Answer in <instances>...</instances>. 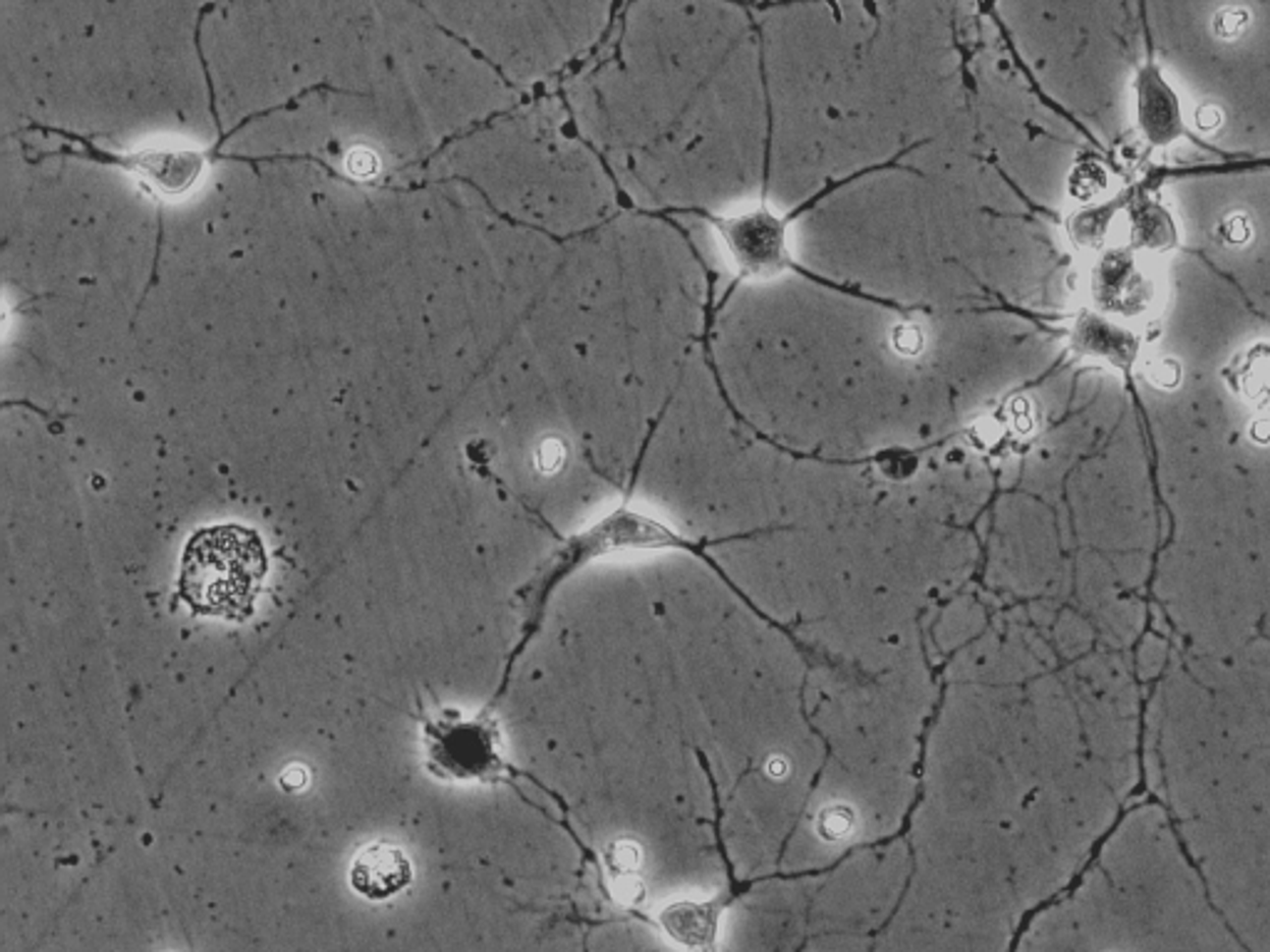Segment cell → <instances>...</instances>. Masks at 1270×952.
Returning <instances> with one entry per match:
<instances>
[{
    "mask_svg": "<svg viewBox=\"0 0 1270 952\" xmlns=\"http://www.w3.org/2000/svg\"><path fill=\"white\" fill-rule=\"evenodd\" d=\"M412 881V865L397 846L373 843L363 848L350 865V886L363 898L385 900Z\"/></svg>",
    "mask_w": 1270,
    "mask_h": 952,
    "instance_id": "cell-3",
    "label": "cell"
},
{
    "mask_svg": "<svg viewBox=\"0 0 1270 952\" xmlns=\"http://www.w3.org/2000/svg\"><path fill=\"white\" fill-rule=\"evenodd\" d=\"M1251 15L1246 13L1244 8H1223L1218 10L1216 20H1213V27H1216V36L1223 40H1233L1238 38L1240 33L1249 27Z\"/></svg>",
    "mask_w": 1270,
    "mask_h": 952,
    "instance_id": "cell-7",
    "label": "cell"
},
{
    "mask_svg": "<svg viewBox=\"0 0 1270 952\" xmlns=\"http://www.w3.org/2000/svg\"><path fill=\"white\" fill-rule=\"evenodd\" d=\"M789 219L774 216L770 209L762 207L748 214L722 219L710 216L720 236L725 238L739 276H774L787 268V226Z\"/></svg>",
    "mask_w": 1270,
    "mask_h": 952,
    "instance_id": "cell-2",
    "label": "cell"
},
{
    "mask_svg": "<svg viewBox=\"0 0 1270 952\" xmlns=\"http://www.w3.org/2000/svg\"><path fill=\"white\" fill-rule=\"evenodd\" d=\"M893 345L901 355H919L924 350V333H921L919 325H898L896 333H893Z\"/></svg>",
    "mask_w": 1270,
    "mask_h": 952,
    "instance_id": "cell-9",
    "label": "cell"
},
{
    "mask_svg": "<svg viewBox=\"0 0 1270 952\" xmlns=\"http://www.w3.org/2000/svg\"><path fill=\"white\" fill-rule=\"evenodd\" d=\"M822 814V831L829 838H841L851 831V814L844 811V808H827Z\"/></svg>",
    "mask_w": 1270,
    "mask_h": 952,
    "instance_id": "cell-10",
    "label": "cell"
},
{
    "mask_svg": "<svg viewBox=\"0 0 1270 952\" xmlns=\"http://www.w3.org/2000/svg\"><path fill=\"white\" fill-rule=\"evenodd\" d=\"M266 573L269 553L261 536L238 523H219L186 541L176 591L194 615L243 623L254 615Z\"/></svg>",
    "mask_w": 1270,
    "mask_h": 952,
    "instance_id": "cell-1",
    "label": "cell"
},
{
    "mask_svg": "<svg viewBox=\"0 0 1270 952\" xmlns=\"http://www.w3.org/2000/svg\"><path fill=\"white\" fill-rule=\"evenodd\" d=\"M1238 390L1253 402L1270 400V347H1253L1238 370Z\"/></svg>",
    "mask_w": 1270,
    "mask_h": 952,
    "instance_id": "cell-4",
    "label": "cell"
},
{
    "mask_svg": "<svg viewBox=\"0 0 1270 952\" xmlns=\"http://www.w3.org/2000/svg\"><path fill=\"white\" fill-rule=\"evenodd\" d=\"M1149 375H1152L1154 385L1176 387L1178 378H1181V370H1178V365L1174 360H1159L1156 365H1152Z\"/></svg>",
    "mask_w": 1270,
    "mask_h": 952,
    "instance_id": "cell-11",
    "label": "cell"
},
{
    "mask_svg": "<svg viewBox=\"0 0 1270 952\" xmlns=\"http://www.w3.org/2000/svg\"><path fill=\"white\" fill-rule=\"evenodd\" d=\"M1221 122H1223V115H1221V110H1218V107L1204 105V107H1199V110H1196V127H1199L1201 132H1206V134L1216 132V129L1221 127Z\"/></svg>",
    "mask_w": 1270,
    "mask_h": 952,
    "instance_id": "cell-12",
    "label": "cell"
},
{
    "mask_svg": "<svg viewBox=\"0 0 1270 952\" xmlns=\"http://www.w3.org/2000/svg\"><path fill=\"white\" fill-rule=\"evenodd\" d=\"M1218 238L1231 243V246H1240V243H1246L1251 238L1249 219L1240 214L1226 216V219L1221 221V226H1218Z\"/></svg>",
    "mask_w": 1270,
    "mask_h": 952,
    "instance_id": "cell-8",
    "label": "cell"
},
{
    "mask_svg": "<svg viewBox=\"0 0 1270 952\" xmlns=\"http://www.w3.org/2000/svg\"><path fill=\"white\" fill-rule=\"evenodd\" d=\"M1251 437L1256 439L1258 444H1268L1270 442V417H1258L1251 425Z\"/></svg>",
    "mask_w": 1270,
    "mask_h": 952,
    "instance_id": "cell-13",
    "label": "cell"
},
{
    "mask_svg": "<svg viewBox=\"0 0 1270 952\" xmlns=\"http://www.w3.org/2000/svg\"><path fill=\"white\" fill-rule=\"evenodd\" d=\"M1104 186H1107V174H1104L1102 167H1097V164H1080V167L1074 169L1072 179H1069V189H1072L1074 197L1082 199V202L1095 199Z\"/></svg>",
    "mask_w": 1270,
    "mask_h": 952,
    "instance_id": "cell-5",
    "label": "cell"
},
{
    "mask_svg": "<svg viewBox=\"0 0 1270 952\" xmlns=\"http://www.w3.org/2000/svg\"><path fill=\"white\" fill-rule=\"evenodd\" d=\"M680 910H682V913H675V910H670V915H668L670 917V931H673V935H680L682 931H685V935H682V940H685V943H695V940H703L705 938L703 933L710 931L708 922H705V913H700V910H695V913H693L691 908H680Z\"/></svg>",
    "mask_w": 1270,
    "mask_h": 952,
    "instance_id": "cell-6",
    "label": "cell"
}]
</instances>
